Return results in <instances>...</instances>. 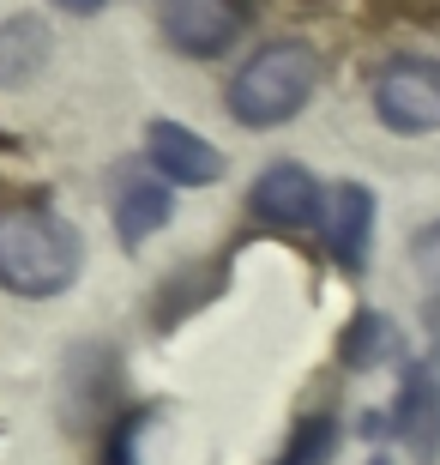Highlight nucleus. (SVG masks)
<instances>
[{"label":"nucleus","mask_w":440,"mask_h":465,"mask_svg":"<svg viewBox=\"0 0 440 465\" xmlns=\"http://www.w3.org/2000/svg\"><path fill=\"white\" fill-rule=\"evenodd\" d=\"M374 465H392V460H374Z\"/></svg>","instance_id":"15"},{"label":"nucleus","mask_w":440,"mask_h":465,"mask_svg":"<svg viewBox=\"0 0 440 465\" xmlns=\"http://www.w3.org/2000/svg\"><path fill=\"white\" fill-rule=\"evenodd\" d=\"M398 351V339H392V327H386V314H356V332L344 339V357L362 369V362H374V357H392Z\"/></svg>","instance_id":"12"},{"label":"nucleus","mask_w":440,"mask_h":465,"mask_svg":"<svg viewBox=\"0 0 440 465\" xmlns=\"http://www.w3.org/2000/svg\"><path fill=\"white\" fill-rule=\"evenodd\" d=\"M248 212H254L259 224H278V230H314L326 218V193L320 182L302 170V163H266L248 193Z\"/></svg>","instance_id":"5"},{"label":"nucleus","mask_w":440,"mask_h":465,"mask_svg":"<svg viewBox=\"0 0 440 465\" xmlns=\"http://www.w3.org/2000/svg\"><path fill=\"white\" fill-rule=\"evenodd\" d=\"M410 260H416L428 278H440V218H435V224H428L416 242H410Z\"/></svg>","instance_id":"13"},{"label":"nucleus","mask_w":440,"mask_h":465,"mask_svg":"<svg viewBox=\"0 0 440 465\" xmlns=\"http://www.w3.org/2000/svg\"><path fill=\"white\" fill-rule=\"evenodd\" d=\"M248 25V0H157V31L175 54L211 61L241 36Z\"/></svg>","instance_id":"4"},{"label":"nucleus","mask_w":440,"mask_h":465,"mask_svg":"<svg viewBox=\"0 0 440 465\" xmlns=\"http://www.w3.org/2000/svg\"><path fill=\"white\" fill-rule=\"evenodd\" d=\"M54 6H61V13H73V18H85V13H103L109 0H54Z\"/></svg>","instance_id":"14"},{"label":"nucleus","mask_w":440,"mask_h":465,"mask_svg":"<svg viewBox=\"0 0 440 465\" xmlns=\"http://www.w3.org/2000/svg\"><path fill=\"white\" fill-rule=\"evenodd\" d=\"M314 91H320V54L308 43H266L236 67L223 104L241 127H278V121L302 115Z\"/></svg>","instance_id":"2"},{"label":"nucleus","mask_w":440,"mask_h":465,"mask_svg":"<svg viewBox=\"0 0 440 465\" xmlns=\"http://www.w3.org/2000/svg\"><path fill=\"white\" fill-rule=\"evenodd\" d=\"M326 242H332V254H338L344 272H362L368 242H374V193L362 188V182L332 188V200H326Z\"/></svg>","instance_id":"7"},{"label":"nucleus","mask_w":440,"mask_h":465,"mask_svg":"<svg viewBox=\"0 0 440 465\" xmlns=\"http://www.w3.org/2000/svg\"><path fill=\"white\" fill-rule=\"evenodd\" d=\"M374 115L392 134H440V61L398 54L374 79Z\"/></svg>","instance_id":"3"},{"label":"nucleus","mask_w":440,"mask_h":465,"mask_svg":"<svg viewBox=\"0 0 440 465\" xmlns=\"http://www.w3.org/2000/svg\"><path fill=\"white\" fill-rule=\"evenodd\" d=\"M145 157L163 182H181V188H211L223 175V157L218 145H205L193 127L181 121H152V139H145Z\"/></svg>","instance_id":"6"},{"label":"nucleus","mask_w":440,"mask_h":465,"mask_svg":"<svg viewBox=\"0 0 440 465\" xmlns=\"http://www.w3.org/2000/svg\"><path fill=\"white\" fill-rule=\"evenodd\" d=\"M79 230L49 206H18L0 218V291L13 296H61L79 278Z\"/></svg>","instance_id":"1"},{"label":"nucleus","mask_w":440,"mask_h":465,"mask_svg":"<svg viewBox=\"0 0 440 465\" xmlns=\"http://www.w3.org/2000/svg\"><path fill=\"white\" fill-rule=\"evenodd\" d=\"M54 36L43 18H6L0 25V85H24V79H36V67L49 61Z\"/></svg>","instance_id":"9"},{"label":"nucleus","mask_w":440,"mask_h":465,"mask_svg":"<svg viewBox=\"0 0 440 465\" xmlns=\"http://www.w3.org/2000/svg\"><path fill=\"white\" fill-rule=\"evenodd\" d=\"M163 224H170V182H163V175H133V182L115 193L121 248H145Z\"/></svg>","instance_id":"8"},{"label":"nucleus","mask_w":440,"mask_h":465,"mask_svg":"<svg viewBox=\"0 0 440 465\" xmlns=\"http://www.w3.org/2000/svg\"><path fill=\"white\" fill-rule=\"evenodd\" d=\"M398 435L423 460H435V448H440V381L435 375H410L405 399H398Z\"/></svg>","instance_id":"10"},{"label":"nucleus","mask_w":440,"mask_h":465,"mask_svg":"<svg viewBox=\"0 0 440 465\" xmlns=\"http://www.w3.org/2000/svg\"><path fill=\"white\" fill-rule=\"evenodd\" d=\"M332 453H338V417L314 411V417H302V423H296L289 448L278 453V465H326Z\"/></svg>","instance_id":"11"}]
</instances>
